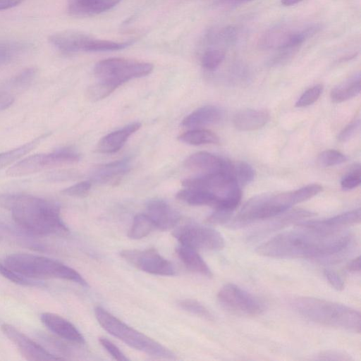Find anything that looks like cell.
I'll return each mask as SVG.
<instances>
[{"instance_id":"6da1fadb","label":"cell","mask_w":361,"mask_h":361,"mask_svg":"<svg viewBox=\"0 0 361 361\" xmlns=\"http://www.w3.org/2000/svg\"><path fill=\"white\" fill-rule=\"evenodd\" d=\"M298 228L285 231L262 243L257 252L281 259H311L325 262L338 260L353 247L350 233L313 228L298 224Z\"/></svg>"},{"instance_id":"7a4b0ae2","label":"cell","mask_w":361,"mask_h":361,"mask_svg":"<svg viewBox=\"0 0 361 361\" xmlns=\"http://www.w3.org/2000/svg\"><path fill=\"white\" fill-rule=\"evenodd\" d=\"M0 207L10 210L22 229L36 235L68 234L60 207L55 202L27 194L0 192Z\"/></svg>"},{"instance_id":"3957f363","label":"cell","mask_w":361,"mask_h":361,"mask_svg":"<svg viewBox=\"0 0 361 361\" xmlns=\"http://www.w3.org/2000/svg\"><path fill=\"white\" fill-rule=\"evenodd\" d=\"M322 190L320 185L310 184L293 191L256 195L243 205L230 226L237 228L259 220L271 219L288 211L292 206L312 198Z\"/></svg>"},{"instance_id":"277c9868","label":"cell","mask_w":361,"mask_h":361,"mask_svg":"<svg viewBox=\"0 0 361 361\" xmlns=\"http://www.w3.org/2000/svg\"><path fill=\"white\" fill-rule=\"evenodd\" d=\"M290 304L296 312L312 322L354 333L360 332V313L350 307L307 296L295 297Z\"/></svg>"},{"instance_id":"5b68a950","label":"cell","mask_w":361,"mask_h":361,"mask_svg":"<svg viewBox=\"0 0 361 361\" xmlns=\"http://www.w3.org/2000/svg\"><path fill=\"white\" fill-rule=\"evenodd\" d=\"M4 264L25 278L61 279L87 287L85 279L75 269L51 258L27 253L6 256Z\"/></svg>"},{"instance_id":"8992f818","label":"cell","mask_w":361,"mask_h":361,"mask_svg":"<svg viewBox=\"0 0 361 361\" xmlns=\"http://www.w3.org/2000/svg\"><path fill=\"white\" fill-rule=\"evenodd\" d=\"M95 317L102 327L128 345L149 355L175 360L176 355L161 343L129 326L102 307L94 310Z\"/></svg>"},{"instance_id":"52a82bcc","label":"cell","mask_w":361,"mask_h":361,"mask_svg":"<svg viewBox=\"0 0 361 361\" xmlns=\"http://www.w3.org/2000/svg\"><path fill=\"white\" fill-rule=\"evenodd\" d=\"M322 29L319 23H282L267 30L259 39V46L266 50H292L300 47Z\"/></svg>"},{"instance_id":"ba28073f","label":"cell","mask_w":361,"mask_h":361,"mask_svg":"<svg viewBox=\"0 0 361 361\" xmlns=\"http://www.w3.org/2000/svg\"><path fill=\"white\" fill-rule=\"evenodd\" d=\"M49 43L65 55L79 52H103L123 49L130 46L133 41L115 42L98 39L78 30H63L51 35Z\"/></svg>"},{"instance_id":"9c48e42d","label":"cell","mask_w":361,"mask_h":361,"mask_svg":"<svg viewBox=\"0 0 361 361\" xmlns=\"http://www.w3.org/2000/svg\"><path fill=\"white\" fill-rule=\"evenodd\" d=\"M153 68V65L148 62L124 58H109L97 63L94 74L98 82L115 90L131 79L150 74Z\"/></svg>"},{"instance_id":"30bf717a","label":"cell","mask_w":361,"mask_h":361,"mask_svg":"<svg viewBox=\"0 0 361 361\" xmlns=\"http://www.w3.org/2000/svg\"><path fill=\"white\" fill-rule=\"evenodd\" d=\"M78 154L70 147L49 153L29 155L12 164L6 171L10 177H21L58 166L78 162Z\"/></svg>"},{"instance_id":"8fae6325","label":"cell","mask_w":361,"mask_h":361,"mask_svg":"<svg viewBox=\"0 0 361 361\" xmlns=\"http://www.w3.org/2000/svg\"><path fill=\"white\" fill-rule=\"evenodd\" d=\"M217 298L224 308L238 314L255 317L267 309L263 300L233 283L222 286Z\"/></svg>"},{"instance_id":"7c38bea8","label":"cell","mask_w":361,"mask_h":361,"mask_svg":"<svg viewBox=\"0 0 361 361\" xmlns=\"http://www.w3.org/2000/svg\"><path fill=\"white\" fill-rule=\"evenodd\" d=\"M173 235L180 244L197 250H220L225 245L222 235L214 228L195 223L187 224L174 231Z\"/></svg>"},{"instance_id":"4fadbf2b","label":"cell","mask_w":361,"mask_h":361,"mask_svg":"<svg viewBox=\"0 0 361 361\" xmlns=\"http://www.w3.org/2000/svg\"><path fill=\"white\" fill-rule=\"evenodd\" d=\"M120 254L128 263L142 271L159 276L176 274L173 264L154 249L124 250Z\"/></svg>"},{"instance_id":"5bb4252c","label":"cell","mask_w":361,"mask_h":361,"mask_svg":"<svg viewBox=\"0 0 361 361\" xmlns=\"http://www.w3.org/2000/svg\"><path fill=\"white\" fill-rule=\"evenodd\" d=\"M1 328L5 336L16 345L26 360L30 361L63 360L47 350L13 326L3 324Z\"/></svg>"},{"instance_id":"9a60e30c","label":"cell","mask_w":361,"mask_h":361,"mask_svg":"<svg viewBox=\"0 0 361 361\" xmlns=\"http://www.w3.org/2000/svg\"><path fill=\"white\" fill-rule=\"evenodd\" d=\"M184 166L199 176H204L231 171L233 162L207 152H199L188 157L185 160Z\"/></svg>"},{"instance_id":"2e32d148","label":"cell","mask_w":361,"mask_h":361,"mask_svg":"<svg viewBox=\"0 0 361 361\" xmlns=\"http://www.w3.org/2000/svg\"><path fill=\"white\" fill-rule=\"evenodd\" d=\"M315 215L312 212L305 209L286 211L271 219L267 224L252 232L250 238L257 240L271 233L279 231L289 225Z\"/></svg>"},{"instance_id":"e0dca14e","label":"cell","mask_w":361,"mask_h":361,"mask_svg":"<svg viewBox=\"0 0 361 361\" xmlns=\"http://www.w3.org/2000/svg\"><path fill=\"white\" fill-rule=\"evenodd\" d=\"M40 319L56 336L71 343L83 344L85 338L77 328L63 317L51 312H44Z\"/></svg>"},{"instance_id":"ac0fdd59","label":"cell","mask_w":361,"mask_h":361,"mask_svg":"<svg viewBox=\"0 0 361 361\" xmlns=\"http://www.w3.org/2000/svg\"><path fill=\"white\" fill-rule=\"evenodd\" d=\"M147 215L155 225L156 228L161 231L169 230L179 221L180 215L161 200H149L146 205Z\"/></svg>"},{"instance_id":"d6986e66","label":"cell","mask_w":361,"mask_h":361,"mask_svg":"<svg viewBox=\"0 0 361 361\" xmlns=\"http://www.w3.org/2000/svg\"><path fill=\"white\" fill-rule=\"evenodd\" d=\"M121 0H68L67 11L75 17H88L111 10Z\"/></svg>"},{"instance_id":"ffe728a7","label":"cell","mask_w":361,"mask_h":361,"mask_svg":"<svg viewBox=\"0 0 361 361\" xmlns=\"http://www.w3.org/2000/svg\"><path fill=\"white\" fill-rule=\"evenodd\" d=\"M128 159L115 161L99 165L94 168L90 174L91 180L100 183H116L130 169Z\"/></svg>"},{"instance_id":"44dd1931","label":"cell","mask_w":361,"mask_h":361,"mask_svg":"<svg viewBox=\"0 0 361 361\" xmlns=\"http://www.w3.org/2000/svg\"><path fill=\"white\" fill-rule=\"evenodd\" d=\"M140 127V123L135 122L109 133L99 141L97 150L102 154H111L118 152L124 145L128 137Z\"/></svg>"},{"instance_id":"7402d4cb","label":"cell","mask_w":361,"mask_h":361,"mask_svg":"<svg viewBox=\"0 0 361 361\" xmlns=\"http://www.w3.org/2000/svg\"><path fill=\"white\" fill-rule=\"evenodd\" d=\"M222 112L215 106L207 105L200 107L188 116L181 122V126L186 128L196 129L204 126L215 124L221 119Z\"/></svg>"},{"instance_id":"603a6c76","label":"cell","mask_w":361,"mask_h":361,"mask_svg":"<svg viewBox=\"0 0 361 361\" xmlns=\"http://www.w3.org/2000/svg\"><path fill=\"white\" fill-rule=\"evenodd\" d=\"M269 119L264 109H244L237 112L233 119L234 126L243 131H250L264 126Z\"/></svg>"},{"instance_id":"cb8c5ba5","label":"cell","mask_w":361,"mask_h":361,"mask_svg":"<svg viewBox=\"0 0 361 361\" xmlns=\"http://www.w3.org/2000/svg\"><path fill=\"white\" fill-rule=\"evenodd\" d=\"M360 209L348 211L331 218L321 221H302L300 224L305 226L330 230H338L350 225L360 223Z\"/></svg>"},{"instance_id":"d4e9b609","label":"cell","mask_w":361,"mask_h":361,"mask_svg":"<svg viewBox=\"0 0 361 361\" xmlns=\"http://www.w3.org/2000/svg\"><path fill=\"white\" fill-rule=\"evenodd\" d=\"M176 198L195 206H210L219 208L221 200L214 194L202 189L185 188L177 192Z\"/></svg>"},{"instance_id":"484cf974","label":"cell","mask_w":361,"mask_h":361,"mask_svg":"<svg viewBox=\"0 0 361 361\" xmlns=\"http://www.w3.org/2000/svg\"><path fill=\"white\" fill-rule=\"evenodd\" d=\"M176 250L178 257L187 269L207 277L212 276L211 269L196 249L180 244Z\"/></svg>"},{"instance_id":"4316f807","label":"cell","mask_w":361,"mask_h":361,"mask_svg":"<svg viewBox=\"0 0 361 361\" xmlns=\"http://www.w3.org/2000/svg\"><path fill=\"white\" fill-rule=\"evenodd\" d=\"M50 133H44L37 137L12 149L0 152V170L11 166L27 154L35 149L48 137Z\"/></svg>"},{"instance_id":"83f0119b","label":"cell","mask_w":361,"mask_h":361,"mask_svg":"<svg viewBox=\"0 0 361 361\" xmlns=\"http://www.w3.org/2000/svg\"><path fill=\"white\" fill-rule=\"evenodd\" d=\"M238 38V30L233 26H225L209 30L205 37L209 47L224 48L233 45Z\"/></svg>"},{"instance_id":"f1b7e54d","label":"cell","mask_w":361,"mask_h":361,"mask_svg":"<svg viewBox=\"0 0 361 361\" xmlns=\"http://www.w3.org/2000/svg\"><path fill=\"white\" fill-rule=\"evenodd\" d=\"M360 74L357 73L334 88L331 99L335 103L352 99L360 94Z\"/></svg>"},{"instance_id":"f546056e","label":"cell","mask_w":361,"mask_h":361,"mask_svg":"<svg viewBox=\"0 0 361 361\" xmlns=\"http://www.w3.org/2000/svg\"><path fill=\"white\" fill-rule=\"evenodd\" d=\"M32 44L25 41H0V67L30 50Z\"/></svg>"},{"instance_id":"4dcf8cb0","label":"cell","mask_w":361,"mask_h":361,"mask_svg":"<svg viewBox=\"0 0 361 361\" xmlns=\"http://www.w3.org/2000/svg\"><path fill=\"white\" fill-rule=\"evenodd\" d=\"M178 139L182 142L192 145L217 144L219 142V138L214 133L201 128L191 129L180 135Z\"/></svg>"},{"instance_id":"1f68e13d","label":"cell","mask_w":361,"mask_h":361,"mask_svg":"<svg viewBox=\"0 0 361 361\" xmlns=\"http://www.w3.org/2000/svg\"><path fill=\"white\" fill-rule=\"evenodd\" d=\"M37 69L35 67L26 68L12 78L6 82L7 90L20 92L27 88L36 77Z\"/></svg>"},{"instance_id":"d6a6232c","label":"cell","mask_w":361,"mask_h":361,"mask_svg":"<svg viewBox=\"0 0 361 361\" xmlns=\"http://www.w3.org/2000/svg\"><path fill=\"white\" fill-rule=\"evenodd\" d=\"M155 225L146 214L136 215L128 232V237L133 240L141 239L149 234Z\"/></svg>"},{"instance_id":"836d02e7","label":"cell","mask_w":361,"mask_h":361,"mask_svg":"<svg viewBox=\"0 0 361 361\" xmlns=\"http://www.w3.org/2000/svg\"><path fill=\"white\" fill-rule=\"evenodd\" d=\"M226 51L223 49L208 47L202 56V65L208 71L216 70L224 61Z\"/></svg>"},{"instance_id":"e575fe53","label":"cell","mask_w":361,"mask_h":361,"mask_svg":"<svg viewBox=\"0 0 361 361\" xmlns=\"http://www.w3.org/2000/svg\"><path fill=\"white\" fill-rule=\"evenodd\" d=\"M178 304L181 309L192 314L197 315L207 320H213L214 319L212 314L209 311V310L207 309L200 302L195 300H181L178 301Z\"/></svg>"},{"instance_id":"d590c367","label":"cell","mask_w":361,"mask_h":361,"mask_svg":"<svg viewBox=\"0 0 361 361\" xmlns=\"http://www.w3.org/2000/svg\"><path fill=\"white\" fill-rule=\"evenodd\" d=\"M233 165L235 177L240 185H245L253 181L255 171L251 165L245 161H238Z\"/></svg>"},{"instance_id":"8d00e7d4","label":"cell","mask_w":361,"mask_h":361,"mask_svg":"<svg viewBox=\"0 0 361 361\" xmlns=\"http://www.w3.org/2000/svg\"><path fill=\"white\" fill-rule=\"evenodd\" d=\"M347 157L341 152L328 149L322 152L317 158V163L323 167L333 166L346 161Z\"/></svg>"},{"instance_id":"74e56055","label":"cell","mask_w":361,"mask_h":361,"mask_svg":"<svg viewBox=\"0 0 361 361\" xmlns=\"http://www.w3.org/2000/svg\"><path fill=\"white\" fill-rule=\"evenodd\" d=\"M361 172L359 164L351 167L348 173L344 176L341 181V186L345 190L354 189L360 185L361 182Z\"/></svg>"},{"instance_id":"f35d334b","label":"cell","mask_w":361,"mask_h":361,"mask_svg":"<svg viewBox=\"0 0 361 361\" xmlns=\"http://www.w3.org/2000/svg\"><path fill=\"white\" fill-rule=\"evenodd\" d=\"M323 91L322 85H316L307 90L295 103L297 107H305L314 103Z\"/></svg>"},{"instance_id":"ab89813d","label":"cell","mask_w":361,"mask_h":361,"mask_svg":"<svg viewBox=\"0 0 361 361\" xmlns=\"http://www.w3.org/2000/svg\"><path fill=\"white\" fill-rule=\"evenodd\" d=\"M0 274L8 280L18 285L26 286H34L38 285L37 283L33 282L32 281L18 274L1 262Z\"/></svg>"},{"instance_id":"60d3db41","label":"cell","mask_w":361,"mask_h":361,"mask_svg":"<svg viewBox=\"0 0 361 361\" xmlns=\"http://www.w3.org/2000/svg\"><path fill=\"white\" fill-rule=\"evenodd\" d=\"M114 90L109 85L98 82L89 87L87 92L88 98L92 101H98L104 99L109 95Z\"/></svg>"},{"instance_id":"b9f144b4","label":"cell","mask_w":361,"mask_h":361,"mask_svg":"<svg viewBox=\"0 0 361 361\" xmlns=\"http://www.w3.org/2000/svg\"><path fill=\"white\" fill-rule=\"evenodd\" d=\"M91 188V183L87 180L82 181L69 186L61 192L67 196L75 197H86Z\"/></svg>"},{"instance_id":"7bdbcfd3","label":"cell","mask_w":361,"mask_h":361,"mask_svg":"<svg viewBox=\"0 0 361 361\" xmlns=\"http://www.w3.org/2000/svg\"><path fill=\"white\" fill-rule=\"evenodd\" d=\"M100 344L115 360L126 361L128 357L111 341L104 337L99 338Z\"/></svg>"},{"instance_id":"ee69618b","label":"cell","mask_w":361,"mask_h":361,"mask_svg":"<svg viewBox=\"0 0 361 361\" xmlns=\"http://www.w3.org/2000/svg\"><path fill=\"white\" fill-rule=\"evenodd\" d=\"M319 360L349 361L351 357L342 351L329 350L320 353L317 357Z\"/></svg>"},{"instance_id":"f6af8a7d","label":"cell","mask_w":361,"mask_h":361,"mask_svg":"<svg viewBox=\"0 0 361 361\" xmlns=\"http://www.w3.org/2000/svg\"><path fill=\"white\" fill-rule=\"evenodd\" d=\"M324 275L329 284L337 290H342L344 287V281L340 275L335 271L325 269Z\"/></svg>"},{"instance_id":"bcb514c9","label":"cell","mask_w":361,"mask_h":361,"mask_svg":"<svg viewBox=\"0 0 361 361\" xmlns=\"http://www.w3.org/2000/svg\"><path fill=\"white\" fill-rule=\"evenodd\" d=\"M360 120H355L347 125L339 133L338 139L341 142H346L350 140L360 127Z\"/></svg>"},{"instance_id":"7dc6e473","label":"cell","mask_w":361,"mask_h":361,"mask_svg":"<svg viewBox=\"0 0 361 361\" xmlns=\"http://www.w3.org/2000/svg\"><path fill=\"white\" fill-rule=\"evenodd\" d=\"M16 95L7 90H0V111L8 109L15 102Z\"/></svg>"},{"instance_id":"c3c4849f","label":"cell","mask_w":361,"mask_h":361,"mask_svg":"<svg viewBox=\"0 0 361 361\" xmlns=\"http://www.w3.org/2000/svg\"><path fill=\"white\" fill-rule=\"evenodd\" d=\"M73 175L71 172L69 171H56V172H50L46 176V178L47 180L50 182L61 180L65 178H69L72 177Z\"/></svg>"},{"instance_id":"681fc988","label":"cell","mask_w":361,"mask_h":361,"mask_svg":"<svg viewBox=\"0 0 361 361\" xmlns=\"http://www.w3.org/2000/svg\"><path fill=\"white\" fill-rule=\"evenodd\" d=\"M24 0H0V11L8 10L20 5Z\"/></svg>"},{"instance_id":"f907efd6","label":"cell","mask_w":361,"mask_h":361,"mask_svg":"<svg viewBox=\"0 0 361 361\" xmlns=\"http://www.w3.org/2000/svg\"><path fill=\"white\" fill-rule=\"evenodd\" d=\"M347 269L350 272L360 271V257L358 256L351 260L346 266Z\"/></svg>"},{"instance_id":"816d5d0a","label":"cell","mask_w":361,"mask_h":361,"mask_svg":"<svg viewBox=\"0 0 361 361\" xmlns=\"http://www.w3.org/2000/svg\"><path fill=\"white\" fill-rule=\"evenodd\" d=\"M254 0H222L221 4L223 6L233 7L237 6L238 5H241Z\"/></svg>"},{"instance_id":"f5cc1de1","label":"cell","mask_w":361,"mask_h":361,"mask_svg":"<svg viewBox=\"0 0 361 361\" xmlns=\"http://www.w3.org/2000/svg\"><path fill=\"white\" fill-rule=\"evenodd\" d=\"M303 0H281V3L283 6H291L298 3L301 2Z\"/></svg>"}]
</instances>
